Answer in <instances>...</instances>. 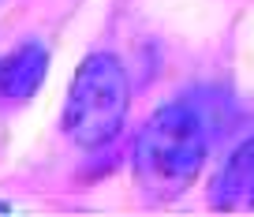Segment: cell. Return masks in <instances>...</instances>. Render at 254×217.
Wrapping results in <instances>:
<instances>
[{
	"label": "cell",
	"instance_id": "cell-4",
	"mask_svg": "<svg viewBox=\"0 0 254 217\" xmlns=\"http://www.w3.org/2000/svg\"><path fill=\"white\" fill-rule=\"evenodd\" d=\"M49 53L41 41H23L0 60V97L4 101H26L45 82Z\"/></svg>",
	"mask_w": 254,
	"mask_h": 217
},
{
	"label": "cell",
	"instance_id": "cell-2",
	"mask_svg": "<svg viewBox=\"0 0 254 217\" xmlns=\"http://www.w3.org/2000/svg\"><path fill=\"white\" fill-rule=\"evenodd\" d=\"M127 72L112 53H94L79 64L64 101V131L79 150H105L127 120Z\"/></svg>",
	"mask_w": 254,
	"mask_h": 217
},
{
	"label": "cell",
	"instance_id": "cell-1",
	"mask_svg": "<svg viewBox=\"0 0 254 217\" xmlns=\"http://www.w3.org/2000/svg\"><path fill=\"white\" fill-rule=\"evenodd\" d=\"M209 153V128L190 101H168L135 139V180L142 191L168 199L194 184Z\"/></svg>",
	"mask_w": 254,
	"mask_h": 217
},
{
	"label": "cell",
	"instance_id": "cell-3",
	"mask_svg": "<svg viewBox=\"0 0 254 217\" xmlns=\"http://www.w3.org/2000/svg\"><path fill=\"white\" fill-rule=\"evenodd\" d=\"M209 202L217 210H254V135L228 153L213 180Z\"/></svg>",
	"mask_w": 254,
	"mask_h": 217
}]
</instances>
